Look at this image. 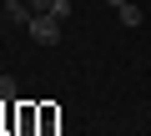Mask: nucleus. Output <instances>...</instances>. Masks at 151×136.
<instances>
[{"mask_svg": "<svg viewBox=\"0 0 151 136\" xmlns=\"http://www.w3.org/2000/svg\"><path fill=\"white\" fill-rule=\"evenodd\" d=\"M25 30H30V40H35V45H55V40H60V20H55L50 10L30 15V25H25Z\"/></svg>", "mask_w": 151, "mask_h": 136, "instance_id": "obj_1", "label": "nucleus"}, {"mask_svg": "<svg viewBox=\"0 0 151 136\" xmlns=\"http://www.w3.org/2000/svg\"><path fill=\"white\" fill-rule=\"evenodd\" d=\"M35 136H60V116H55V106H40V131Z\"/></svg>", "mask_w": 151, "mask_h": 136, "instance_id": "obj_2", "label": "nucleus"}, {"mask_svg": "<svg viewBox=\"0 0 151 136\" xmlns=\"http://www.w3.org/2000/svg\"><path fill=\"white\" fill-rule=\"evenodd\" d=\"M5 15H10L15 25H30V15H35V10L25 5V0H5Z\"/></svg>", "mask_w": 151, "mask_h": 136, "instance_id": "obj_3", "label": "nucleus"}, {"mask_svg": "<svg viewBox=\"0 0 151 136\" xmlns=\"http://www.w3.org/2000/svg\"><path fill=\"white\" fill-rule=\"evenodd\" d=\"M116 15H121V25H141V5H136V0H126Z\"/></svg>", "mask_w": 151, "mask_h": 136, "instance_id": "obj_4", "label": "nucleus"}, {"mask_svg": "<svg viewBox=\"0 0 151 136\" xmlns=\"http://www.w3.org/2000/svg\"><path fill=\"white\" fill-rule=\"evenodd\" d=\"M0 101H15V76H0Z\"/></svg>", "mask_w": 151, "mask_h": 136, "instance_id": "obj_5", "label": "nucleus"}, {"mask_svg": "<svg viewBox=\"0 0 151 136\" xmlns=\"http://www.w3.org/2000/svg\"><path fill=\"white\" fill-rule=\"evenodd\" d=\"M50 15H55V20H65V15H70V0H50Z\"/></svg>", "mask_w": 151, "mask_h": 136, "instance_id": "obj_6", "label": "nucleus"}, {"mask_svg": "<svg viewBox=\"0 0 151 136\" xmlns=\"http://www.w3.org/2000/svg\"><path fill=\"white\" fill-rule=\"evenodd\" d=\"M25 5H30V10L40 15V10H50V0H25Z\"/></svg>", "mask_w": 151, "mask_h": 136, "instance_id": "obj_7", "label": "nucleus"}, {"mask_svg": "<svg viewBox=\"0 0 151 136\" xmlns=\"http://www.w3.org/2000/svg\"><path fill=\"white\" fill-rule=\"evenodd\" d=\"M106 5H116V10H121V5H126V0H106Z\"/></svg>", "mask_w": 151, "mask_h": 136, "instance_id": "obj_8", "label": "nucleus"}]
</instances>
